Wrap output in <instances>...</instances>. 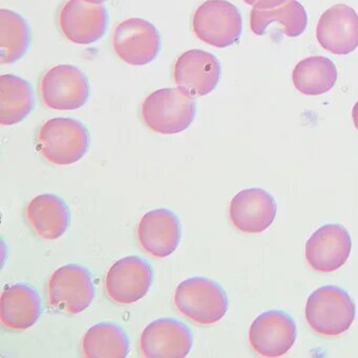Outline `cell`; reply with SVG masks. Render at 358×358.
Returning <instances> with one entry per match:
<instances>
[{"label":"cell","instance_id":"20","mask_svg":"<svg viewBox=\"0 0 358 358\" xmlns=\"http://www.w3.org/2000/svg\"><path fill=\"white\" fill-rule=\"evenodd\" d=\"M31 228L39 238L56 240L66 234L71 224V211L64 200L55 194L35 196L26 208Z\"/></svg>","mask_w":358,"mask_h":358},{"label":"cell","instance_id":"17","mask_svg":"<svg viewBox=\"0 0 358 358\" xmlns=\"http://www.w3.org/2000/svg\"><path fill=\"white\" fill-rule=\"evenodd\" d=\"M316 39L326 51L348 55L358 48V15L347 5L329 8L318 20Z\"/></svg>","mask_w":358,"mask_h":358},{"label":"cell","instance_id":"16","mask_svg":"<svg viewBox=\"0 0 358 358\" xmlns=\"http://www.w3.org/2000/svg\"><path fill=\"white\" fill-rule=\"evenodd\" d=\"M275 200L262 188L238 192L229 204L232 225L244 234H261L270 227L276 217Z\"/></svg>","mask_w":358,"mask_h":358},{"label":"cell","instance_id":"27","mask_svg":"<svg viewBox=\"0 0 358 358\" xmlns=\"http://www.w3.org/2000/svg\"><path fill=\"white\" fill-rule=\"evenodd\" d=\"M245 3L249 6H255V3H259V0H244Z\"/></svg>","mask_w":358,"mask_h":358},{"label":"cell","instance_id":"25","mask_svg":"<svg viewBox=\"0 0 358 358\" xmlns=\"http://www.w3.org/2000/svg\"><path fill=\"white\" fill-rule=\"evenodd\" d=\"M352 119H353L354 125L358 131V101L356 102L353 110H352Z\"/></svg>","mask_w":358,"mask_h":358},{"label":"cell","instance_id":"5","mask_svg":"<svg viewBox=\"0 0 358 358\" xmlns=\"http://www.w3.org/2000/svg\"><path fill=\"white\" fill-rule=\"evenodd\" d=\"M192 28L199 41L225 49L240 39L242 16L238 8L227 0H207L194 12Z\"/></svg>","mask_w":358,"mask_h":358},{"label":"cell","instance_id":"15","mask_svg":"<svg viewBox=\"0 0 358 358\" xmlns=\"http://www.w3.org/2000/svg\"><path fill=\"white\" fill-rule=\"evenodd\" d=\"M182 238L179 217L169 209L148 211L140 220L137 238L140 247L156 259H164L177 250Z\"/></svg>","mask_w":358,"mask_h":358},{"label":"cell","instance_id":"13","mask_svg":"<svg viewBox=\"0 0 358 358\" xmlns=\"http://www.w3.org/2000/svg\"><path fill=\"white\" fill-rule=\"evenodd\" d=\"M351 249L349 231L339 224H328L316 230L306 243V259L312 269L329 273L347 263Z\"/></svg>","mask_w":358,"mask_h":358},{"label":"cell","instance_id":"6","mask_svg":"<svg viewBox=\"0 0 358 358\" xmlns=\"http://www.w3.org/2000/svg\"><path fill=\"white\" fill-rule=\"evenodd\" d=\"M95 297L91 273L80 265L58 268L48 282L50 307L64 314H79L87 310Z\"/></svg>","mask_w":358,"mask_h":358},{"label":"cell","instance_id":"11","mask_svg":"<svg viewBox=\"0 0 358 358\" xmlns=\"http://www.w3.org/2000/svg\"><path fill=\"white\" fill-rule=\"evenodd\" d=\"M221 64L213 54L189 50L173 64V80L178 89L192 98L208 95L221 79Z\"/></svg>","mask_w":358,"mask_h":358},{"label":"cell","instance_id":"12","mask_svg":"<svg viewBox=\"0 0 358 358\" xmlns=\"http://www.w3.org/2000/svg\"><path fill=\"white\" fill-rule=\"evenodd\" d=\"M296 324L289 314L270 310L257 316L249 329L250 347L263 357H280L294 345Z\"/></svg>","mask_w":358,"mask_h":358},{"label":"cell","instance_id":"1","mask_svg":"<svg viewBox=\"0 0 358 358\" xmlns=\"http://www.w3.org/2000/svg\"><path fill=\"white\" fill-rule=\"evenodd\" d=\"M91 136L87 127L72 118H53L43 123L36 136V150L49 163L72 165L87 154Z\"/></svg>","mask_w":358,"mask_h":358},{"label":"cell","instance_id":"23","mask_svg":"<svg viewBox=\"0 0 358 358\" xmlns=\"http://www.w3.org/2000/svg\"><path fill=\"white\" fill-rule=\"evenodd\" d=\"M292 80L295 89L303 95H322L336 83V66L324 56L305 58L295 66Z\"/></svg>","mask_w":358,"mask_h":358},{"label":"cell","instance_id":"18","mask_svg":"<svg viewBox=\"0 0 358 358\" xmlns=\"http://www.w3.org/2000/svg\"><path fill=\"white\" fill-rule=\"evenodd\" d=\"M273 22L282 27L286 36L299 37L307 29V12L296 0H259L250 12L251 31L263 36Z\"/></svg>","mask_w":358,"mask_h":358},{"label":"cell","instance_id":"10","mask_svg":"<svg viewBox=\"0 0 358 358\" xmlns=\"http://www.w3.org/2000/svg\"><path fill=\"white\" fill-rule=\"evenodd\" d=\"M62 34L75 45H92L106 34L108 14L102 5L69 0L58 13Z\"/></svg>","mask_w":358,"mask_h":358},{"label":"cell","instance_id":"26","mask_svg":"<svg viewBox=\"0 0 358 358\" xmlns=\"http://www.w3.org/2000/svg\"><path fill=\"white\" fill-rule=\"evenodd\" d=\"M87 3H95V5H102L106 3L108 0H85Z\"/></svg>","mask_w":358,"mask_h":358},{"label":"cell","instance_id":"22","mask_svg":"<svg viewBox=\"0 0 358 358\" xmlns=\"http://www.w3.org/2000/svg\"><path fill=\"white\" fill-rule=\"evenodd\" d=\"M83 355L87 358H124L131 343L125 331L113 322L94 324L83 339Z\"/></svg>","mask_w":358,"mask_h":358},{"label":"cell","instance_id":"8","mask_svg":"<svg viewBox=\"0 0 358 358\" xmlns=\"http://www.w3.org/2000/svg\"><path fill=\"white\" fill-rule=\"evenodd\" d=\"M112 45L116 55L125 64L146 66L154 62L160 52V33L148 20L129 18L115 28Z\"/></svg>","mask_w":358,"mask_h":358},{"label":"cell","instance_id":"7","mask_svg":"<svg viewBox=\"0 0 358 358\" xmlns=\"http://www.w3.org/2000/svg\"><path fill=\"white\" fill-rule=\"evenodd\" d=\"M39 92L43 104L51 110H78L89 99L90 83L76 66L59 64L43 75Z\"/></svg>","mask_w":358,"mask_h":358},{"label":"cell","instance_id":"19","mask_svg":"<svg viewBox=\"0 0 358 358\" xmlns=\"http://www.w3.org/2000/svg\"><path fill=\"white\" fill-rule=\"evenodd\" d=\"M41 311V296L29 285H12L1 294L0 322L8 330H28L36 324Z\"/></svg>","mask_w":358,"mask_h":358},{"label":"cell","instance_id":"14","mask_svg":"<svg viewBox=\"0 0 358 358\" xmlns=\"http://www.w3.org/2000/svg\"><path fill=\"white\" fill-rule=\"evenodd\" d=\"M192 348V331L175 318L154 320L140 337V350L146 358H184Z\"/></svg>","mask_w":358,"mask_h":358},{"label":"cell","instance_id":"9","mask_svg":"<svg viewBox=\"0 0 358 358\" xmlns=\"http://www.w3.org/2000/svg\"><path fill=\"white\" fill-rule=\"evenodd\" d=\"M154 280V271L148 261L135 255L123 257L113 264L106 276L108 299L119 305L137 303L148 294Z\"/></svg>","mask_w":358,"mask_h":358},{"label":"cell","instance_id":"21","mask_svg":"<svg viewBox=\"0 0 358 358\" xmlns=\"http://www.w3.org/2000/svg\"><path fill=\"white\" fill-rule=\"evenodd\" d=\"M33 108L34 94L28 81L12 74L0 77V124H17L31 114Z\"/></svg>","mask_w":358,"mask_h":358},{"label":"cell","instance_id":"2","mask_svg":"<svg viewBox=\"0 0 358 358\" xmlns=\"http://www.w3.org/2000/svg\"><path fill=\"white\" fill-rule=\"evenodd\" d=\"M196 114L194 98L180 89L152 92L141 104L142 121L148 129L160 135H176L187 129Z\"/></svg>","mask_w":358,"mask_h":358},{"label":"cell","instance_id":"3","mask_svg":"<svg viewBox=\"0 0 358 358\" xmlns=\"http://www.w3.org/2000/svg\"><path fill=\"white\" fill-rule=\"evenodd\" d=\"M173 303L184 317L202 326L220 322L229 306L221 285L200 276L180 282L173 294Z\"/></svg>","mask_w":358,"mask_h":358},{"label":"cell","instance_id":"4","mask_svg":"<svg viewBox=\"0 0 358 358\" xmlns=\"http://www.w3.org/2000/svg\"><path fill=\"white\" fill-rule=\"evenodd\" d=\"M305 316L310 328L322 336L347 332L355 320V305L343 289L324 286L308 297Z\"/></svg>","mask_w":358,"mask_h":358},{"label":"cell","instance_id":"24","mask_svg":"<svg viewBox=\"0 0 358 358\" xmlns=\"http://www.w3.org/2000/svg\"><path fill=\"white\" fill-rule=\"evenodd\" d=\"M30 45L27 20L11 10H0V64H15L26 55Z\"/></svg>","mask_w":358,"mask_h":358}]
</instances>
